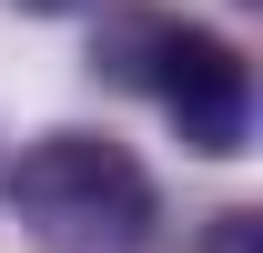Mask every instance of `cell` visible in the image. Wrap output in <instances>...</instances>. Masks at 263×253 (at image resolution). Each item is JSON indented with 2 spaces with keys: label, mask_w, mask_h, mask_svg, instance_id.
<instances>
[{
  "label": "cell",
  "mask_w": 263,
  "mask_h": 253,
  "mask_svg": "<svg viewBox=\"0 0 263 253\" xmlns=\"http://www.w3.org/2000/svg\"><path fill=\"white\" fill-rule=\"evenodd\" d=\"M253 233H263V223L243 213V203H233V213H213V233H202V253H253Z\"/></svg>",
  "instance_id": "4"
},
{
  "label": "cell",
  "mask_w": 263,
  "mask_h": 253,
  "mask_svg": "<svg viewBox=\"0 0 263 253\" xmlns=\"http://www.w3.org/2000/svg\"><path fill=\"white\" fill-rule=\"evenodd\" d=\"M10 10H31V21H61V10H81V0H10Z\"/></svg>",
  "instance_id": "5"
},
{
  "label": "cell",
  "mask_w": 263,
  "mask_h": 253,
  "mask_svg": "<svg viewBox=\"0 0 263 253\" xmlns=\"http://www.w3.org/2000/svg\"><path fill=\"white\" fill-rule=\"evenodd\" d=\"M10 213L41 253H152L162 192L111 132H41L10 162Z\"/></svg>",
  "instance_id": "1"
},
{
  "label": "cell",
  "mask_w": 263,
  "mask_h": 253,
  "mask_svg": "<svg viewBox=\"0 0 263 253\" xmlns=\"http://www.w3.org/2000/svg\"><path fill=\"white\" fill-rule=\"evenodd\" d=\"M172 31H182L172 10H111V21L91 31V71H101V81H122V92H152Z\"/></svg>",
  "instance_id": "3"
},
{
  "label": "cell",
  "mask_w": 263,
  "mask_h": 253,
  "mask_svg": "<svg viewBox=\"0 0 263 253\" xmlns=\"http://www.w3.org/2000/svg\"><path fill=\"white\" fill-rule=\"evenodd\" d=\"M162 112L182 122V142H193L202 162H233L243 142H253V71H243V51H233L223 31H172V51H162Z\"/></svg>",
  "instance_id": "2"
}]
</instances>
